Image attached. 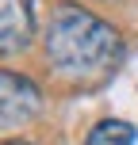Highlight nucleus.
<instances>
[{"label":"nucleus","instance_id":"nucleus-4","mask_svg":"<svg viewBox=\"0 0 138 145\" xmlns=\"http://www.w3.org/2000/svg\"><path fill=\"white\" fill-rule=\"evenodd\" d=\"M88 145H134V126L123 122V118H104V122L92 126Z\"/></svg>","mask_w":138,"mask_h":145},{"label":"nucleus","instance_id":"nucleus-5","mask_svg":"<svg viewBox=\"0 0 138 145\" xmlns=\"http://www.w3.org/2000/svg\"><path fill=\"white\" fill-rule=\"evenodd\" d=\"M0 145H27V141H0Z\"/></svg>","mask_w":138,"mask_h":145},{"label":"nucleus","instance_id":"nucleus-3","mask_svg":"<svg viewBox=\"0 0 138 145\" xmlns=\"http://www.w3.org/2000/svg\"><path fill=\"white\" fill-rule=\"evenodd\" d=\"M35 35L31 0H0V54H15Z\"/></svg>","mask_w":138,"mask_h":145},{"label":"nucleus","instance_id":"nucleus-2","mask_svg":"<svg viewBox=\"0 0 138 145\" xmlns=\"http://www.w3.org/2000/svg\"><path fill=\"white\" fill-rule=\"evenodd\" d=\"M42 107V92L31 76L0 69V130H19Z\"/></svg>","mask_w":138,"mask_h":145},{"label":"nucleus","instance_id":"nucleus-1","mask_svg":"<svg viewBox=\"0 0 138 145\" xmlns=\"http://www.w3.org/2000/svg\"><path fill=\"white\" fill-rule=\"evenodd\" d=\"M46 61L69 84H100L123 61V38L100 15L61 4L46 27Z\"/></svg>","mask_w":138,"mask_h":145}]
</instances>
